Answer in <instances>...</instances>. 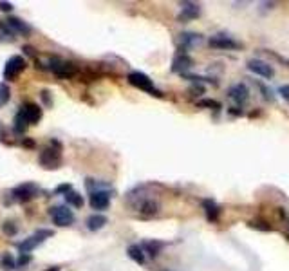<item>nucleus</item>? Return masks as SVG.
<instances>
[{"label":"nucleus","instance_id":"6ab92c4d","mask_svg":"<svg viewBox=\"0 0 289 271\" xmlns=\"http://www.w3.org/2000/svg\"><path fill=\"white\" fill-rule=\"evenodd\" d=\"M105 224H107V217L101 214L91 215V217H87V221H85V226H87L89 232H98V230H101Z\"/></svg>","mask_w":289,"mask_h":271},{"label":"nucleus","instance_id":"20e7f679","mask_svg":"<svg viewBox=\"0 0 289 271\" xmlns=\"http://www.w3.org/2000/svg\"><path fill=\"white\" fill-rule=\"evenodd\" d=\"M54 232L53 230H47V228H42V230H36V232L33 233V235H29L27 239H24L22 242H18L16 244V248H18L20 253H31L33 249L38 248L42 242H46L49 237H53Z\"/></svg>","mask_w":289,"mask_h":271},{"label":"nucleus","instance_id":"ddd939ff","mask_svg":"<svg viewBox=\"0 0 289 271\" xmlns=\"http://www.w3.org/2000/svg\"><path fill=\"white\" fill-rule=\"evenodd\" d=\"M179 49H181V53H184L187 49H194V47H197L199 44L202 42V35H199V33H181L179 35Z\"/></svg>","mask_w":289,"mask_h":271},{"label":"nucleus","instance_id":"dca6fc26","mask_svg":"<svg viewBox=\"0 0 289 271\" xmlns=\"http://www.w3.org/2000/svg\"><path fill=\"white\" fill-rule=\"evenodd\" d=\"M194 65V60L188 56L187 53H179L177 56L172 61V73H181L184 74V71H188Z\"/></svg>","mask_w":289,"mask_h":271},{"label":"nucleus","instance_id":"6e6552de","mask_svg":"<svg viewBox=\"0 0 289 271\" xmlns=\"http://www.w3.org/2000/svg\"><path fill=\"white\" fill-rule=\"evenodd\" d=\"M208 46L212 49H221V51H233V49H242V44L233 40L232 36L226 35H213L208 38Z\"/></svg>","mask_w":289,"mask_h":271},{"label":"nucleus","instance_id":"473e14b6","mask_svg":"<svg viewBox=\"0 0 289 271\" xmlns=\"http://www.w3.org/2000/svg\"><path fill=\"white\" fill-rule=\"evenodd\" d=\"M72 190V186H71V184H60V186H56V188H54V190H53V194H61V195H65V194H69V192H71Z\"/></svg>","mask_w":289,"mask_h":271},{"label":"nucleus","instance_id":"aec40b11","mask_svg":"<svg viewBox=\"0 0 289 271\" xmlns=\"http://www.w3.org/2000/svg\"><path fill=\"white\" fill-rule=\"evenodd\" d=\"M127 255H129L136 264H139V266H143L144 264V252H143L141 246H137V244L129 246V248H127Z\"/></svg>","mask_w":289,"mask_h":271},{"label":"nucleus","instance_id":"cd10ccee","mask_svg":"<svg viewBox=\"0 0 289 271\" xmlns=\"http://www.w3.org/2000/svg\"><path fill=\"white\" fill-rule=\"evenodd\" d=\"M143 248L147 249V252H149V255L154 259V257H157L159 249L163 248V244H161V242H156V241H144L143 242Z\"/></svg>","mask_w":289,"mask_h":271},{"label":"nucleus","instance_id":"2eb2a0df","mask_svg":"<svg viewBox=\"0 0 289 271\" xmlns=\"http://www.w3.org/2000/svg\"><path fill=\"white\" fill-rule=\"evenodd\" d=\"M228 96L237 105H242V103H246V99L250 98V91H247V87L244 84H235L228 89Z\"/></svg>","mask_w":289,"mask_h":271},{"label":"nucleus","instance_id":"c756f323","mask_svg":"<svg viewBox=\"0 0 289 271\" xmlns=\"http://www.w3.org/2000/svg\"><path fill=\"white\" fill-rule=\"evenodd\" d=\"M40 98H42V101H44V107H51V105H53V96H51V91H47V89H44V91L40 92Z\"/></svg>","mask_w":289,"mask_h":271},{"label":"nucleus","instance_id":"9b49d317","mask_svg":"<svg viewBox=\"0 0 289 271\" xmlns=\"http://www.w3.org/2000/svg\"><path fill=\"white\" fill-rule=\"evenodd\" d=\"M89 204L94 210L101 212L111 206V190H101V192H92L89 195Z\"/></svg>","mask_w":289,"mask_h":271},{"label":"nucleus","instance_id":"f03ea898","mask_svg":"<svg viewBox=\"0 0 289 271\" xmlns=\"http://www.w3.org/2000/svg\"><path fill=\"white\" fill-rule=\"evenodd\" d=\"M47 69H49L54 76L64 78V80L72 78L76 74V65L69 60H64V58H60V56H51L49 61H47Z\"/></svg>","mask_w":289,"mask_h":271},{"label":"nucleus","instance_id":"bb28decb","mask_svg":"<svg viewBox=\"0 0 289 271\" xmlns=\"http://www.w3.org/2000/svg\"><path fill=\"white\" fill-rule=\"evenodd\" d=\"M18 222L13 221V219H8V221L2 222V232L6 233L8 237H15L16 233H18Z\"/></svg>","mask_w":289,"mask_h":271},{"label":"nucleus","instance_id":"f8f14e48","mask_svg":"<svg viewBox=\"0 0 289 271\" xmlns=\"http://www.w3.org/2000/svg\"><path fill=\"white\" fill-rule=\"evenodd\" d=\"M201 16V6L199 4H192V2H184L183 8H181V13L177 15L179 22H192V20L199 18Z\"/></svg>","mask_w":289,"mask_h":271},{"label":"nucleus","instance_id":"e433bc0d","mask_svg":"<svg viewBox=\"0 0 289 271\" xmlns=\"http://www.w3.org/2000/svg\"><path fill=\"white\" fill-rule=\"evenodd\" d=\"M46 271H60V267H58V266H53V267H49V269H46Z\"/></svg>","mask_w":289,"mask_h":271},{"label":"nucleus","instance_id":"4468645a","mask_svg":"<svg viewBox=\"0 0 289 271\" xmlns=\"http://www.w3.org/2000/svg\"><path fill=\"white\" fill-rule=\"evenodd\" d=\"M6 24L9 26V29L15 33V35H24V36H27V35H31V26L27 22H24L22 18H18V16H8L6 18Z\"/></svg>","mask_w":289,"mask_h":271},{"label":"nucleus","instance_id":"412c9836","mask_svg":"<svg viewBox=\"0 0 289 271\" xmlns=\"http://www.w3.org/2000/svg\"><path fill=\"white\" fill-rule=\"evenodd\" d=\"M15 40H16V35L9 29L6 20H0V42L9 44V42H15Z\"/></svg>","mask_w":289,"mask_h":271},{"label":"nucleus","instance_id":"72a5a7b5","mask_svg":"<svg viewBox=\"0 0 289 271\" xmlns=\"http://www.w3.org/2000/svg\"><path fill=\"white\" fill-rule=\"evenodd\" d=\"M13 8L15 6L11 4V2H6V0H0V11H4V13H11Z\"/></svg>","mask_w":289,"mask_h":271},{"label":"nucleus","instance_id":"7c9ffc66","mask_svg":"<svg viewBox=\"0 0 289 271\" xmlns=\"http://www.w3.org/2000/svg\"><path fill=\"white\" fill-rule=\"evenodd\" d=\"M31 260H33V255H31V253H20L18 260H16V267L26 266V264H29Z\"/></svg>","mask_w":289,"mask_h":271},{"label":"nucleus","instance_id":"4be33fe9","mask_svg":"<svg viewBox=\"0 0 289 271\" xmlns=\"http://www.w3.org/2000/svg\"><path fill=\"white\" fill-rule=\"evenodd\" d=\"M27 127H29V123L26 121L24 114L18 111V112H16V116H15V119H13V132H15V134H24Z\"/></svg>","mask_w":289,"mask_h":271},{"label":"nucleus","instance_id":"0eeeda50","mask_svg":"<svg viewBox=\"0 0 289 271\" xmlns=\"http://www.w3.org/2000/svg\"><path fill=\"white\" fill-rule=\"evenodd\" d=\"M127 80H129V84L132 85V87L139 89V91L149 92V94H152V96H161V92L157 91L156 85H154L152 78L147 76V74H143V73H139V71H134V73H129Z\"/></svg>","mask_w":289,"mask_h":271},{"label":"nucleus","instance_id":"1a4fd4ad","mask_svg":"<svg viewBox=\"0 0 289 271\" xmlns=\"http://www.w3.org/2000/svg\"><path fill=\"white\" fill-rule=\"evenodd\" d=\"M246 67L251 71V73H255L257 76L264 78V80H271V78L275 76V69H273V67H271L267 61L259 60V58H251V60H247Z\"/></svg>","mask_w":289,"mask_h":271},{"label":"nucleus","instance_id":"7ed1b4c3","mask_svg":"<svg viewBox=\"0 0 289 271\" xmlns=\"http://www.w3.org/2000/svg\"><path fill=\"white\" fill-rule=\"evenodd\" d=\"M9 194H11L13 201L24 204V202L33 201L34 197H38V195L42 194V190H40V186L36 183L27 181V183H22V184H18V186H15Z\"/></svg>","mask_w":289,"mask_h":271},{"label":"nucleus","instance_id":"f3484780","mask_svg":"<svg viewBox=\"0 0 289 271\" xmlns=\"http://www.w3.org/2000/svg\"><path fill=\"white\" fill-rule=\"evenodd\" d=\"M136 210L139 212V214L152 217V215H156L157 210H159V204H157V202L154 201V199L143 197V199H139V201L136 202Z\"/></svg>","mask_w":289,"mask_h":271},{"label":"nucleus","instance_id":"a211bd4d","mask_svg":"<svg viewBox=\"0 0 289 271\" xmlns=\"http://www.w3.org/2000/svg\"><path fill=\"white\" fill-rule=\"evenodd\" d=\"M202 208H204L206 219L212 222H215L217 219H219V215H221V208H219V204H217L215 201H212V199L202 201Z\"/></svg>","mask_w":289,"mask_h":271},{"label":"nucleus","instance_id":"5701e85b","mask_svg":"<svg viewBox=\"0 0 289 271\" xmlns=\"http://www.w3.org/2000/svg\"><path fill=\"white\" fill-rule=\"evenodd\" d=\"M64 197H65V202L71 204V206H74V208L84 206V197H81V194H78L76 190H71L69 194H65Z\"/></svg>","mask_w":289,"mask_h":271},{"label":"nucleus","instance_id":"2f4dec72","mask_svg":"<svg viewBox=\"0 0 289 271\" xmlns=\"http://www.w3.org/2000/svg\"><path fill=\"white\" fill-rule=\"evenodd\" d=\"M199 107H212V109H221V105H219V101H215V99H202V101H197Z\"/></svg>","mask_w":289,"mask_h":271},{"label":"nucleus","instance_id":"a878e982","mask_svg":"<svg viewBox=\"0 0 289 271\" xmlns=\"http://www.w3.org/2000/svg\"><path fill=\"white\" fill-rule=\"evenodd\" d=\"M85 186H87V190L91 192H101V190H111V186L107 183H103V181H96V179H87L85 181Z\"/></svg>","mask_w":289,"mask_h":271},{"label":"nucleus","instance_id":"9d476101","mask_svg":"<svg viewBox=\"0 0 289 271\" xmlns=\"http://www.w3.org/2000/svg\"><path fill=\"white\" fill-rule=\"evenodd\" d=\"M18 111L22 112L24 118H26V121L29 123V125H38L40 119H42V107L33 103V101H26L24 105H20Z\"/></svg>","mask_w":289,"mask_h":271},{"label":"nucleus","instance_id":"c85d7f7f","mask_svg":"<svg viewBox=\"0 0 289 271\" xmlns=\"http://www.w3.org/2000/svg\"><path fill=\"white\" fill-rule=\"evenodd\" d=\"M257 87H259V91L262 92V98L266 99V101H273V99H275L273 91H271L267 85H264V84H260V81H257Z\"/></svg>","mask_w":289,"mask_h":271},{"label":"nucleus","instance_id":"423d86ee","mask_svg":"<svg viewBox=\"0 0 289 271\" xmlns=\"http://www.w3.org/2000/svg\"><path fill=\"white\" fill-rule=\"evenodd\" d=\"M49 217L53 221L54 226H60V228H67V226H72L76 217L72 214V210L67 206V204H58V206L49 208Z\"/></svg>","mask_w":289,"mask_h":271},{"label":"nucleus","instance_id":"f704fd0d","mask_svg":"<svg viewBox=\"0 0 289 271\" xmlns=\"http://www.w3.org/2000/svg\"><path fill=\"white\" fill-rule=\"evenodd\" d=\"M278 94H280L282 98H284L285 101L289 103V84L287 85H282V87L278 89Z\"/></svg>","mask_w":289,"mask_h":271},{"label":"nucleus","instance_id":"393cba45","mask_svg":"<svg viewBox=\"0 0 289 271\" xmlns=\"http://www.w3.org/2000/svg\"><path fill=\"white\" fill-rule=\"evenodd\" d=\"M0 267H4L6 271L16 269V259L11 253H4V255L0 257Z\"/></svg>","mask_w":289,"mask_h":271},{"label":"nucleus","instance_id":"f257e3e1","mask_svg":"<svg viewBox=\"0 0 289 271\" xmlns=\"http://www.w3.org/2000/svg\"><path fill=\"white\" fill-rule=\"evenodd\" d=\"M61 143L58 139H51L49 147L44 149L38 156V163L46 170H56L61 164Z\"/></svg>","mask_w":289,"mask_h":271},{"label":"nucleus","instance_id":"39448f33","mask_svg":"<svg viewBox=\"0 0 289 271\" xmlns=\"http://www.w3.org/2000/svg\"><path fill=\"white\" fill-rule=\"evenodd\" d=\"M26 67H27L26 58L20 56V54H13V56H9L8 61H6L2 76H4L6 81H15L16 78L26 71Z\"/></svg>","mask_w":289,"mask_h":271},{"label":"nucleus","instance_id":"b1692460","mask_svg":"<svg viewBox=\"0 0 289 271\" xmlns=\"http://www.w3.org/2000/svg\"><path fill=\"white\" fill-rule=\"evenodd\" d=\"M11 99V89L6 81H0V109L6 107Z\"/></svg>","mask_w":289,"mask_h":271},{"label":"nucleus","instance_id":"c9c22d12","mask_svg":"<svg viewBox=\"0 0 289 271\" xmlns=\"http://www.w3.org/2000/svg\"><path fill=\"white\" fill-rule=\"evenodd\" d=\"M22 147H26V149H34V141H33V139H27V138H24Z\"/></svg>","mask_w":289,"mask_h":271}]
</instances>
